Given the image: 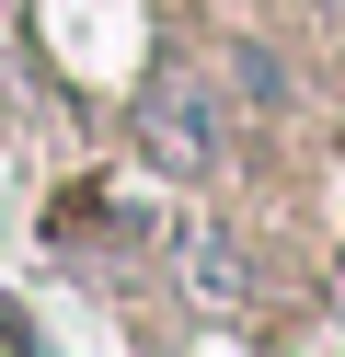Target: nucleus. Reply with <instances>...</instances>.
I'll use <instances>...</instances> for the list:
<instances>
[{"label": "nucleus", "instance_id": "nucleus-2", "mask_svg": "<svg viewBox=\"0 0 345 357\" xmlns=\"http://www.w3.org/2000/svg\"><path fill=\"white\" fill-rule=\"evenodd\" d=\"M184 265H196V288H207V300H242V288H253V265H242V242H230L219 219H207V231L184 242Z\"/></svg>", "mask_w": 345, "mask_h": 357}, {"label": "nucleus", "instance_id": "nucleus-1", "mask_svg": "<svg viewBox=\"0 0 345 357\" xmlns=\"http://www.w3.org/2000/svg\"><path fill=\"white\" fill-rule=\"evenodd\" d=\"M138 139H150L173 173H207L230 150V104L196 93V81H161V93H138Z\"/></svg>", "mask_w": 345, "mask_h": 357}]
</instances>
